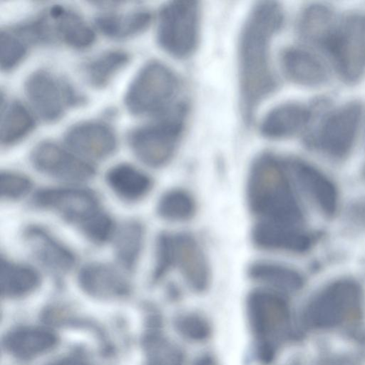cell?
<instances>
[{"mask_svg": "<svg viewBox=\"0 0 365 365\" xmlns=\"http://www.w3.org/2000/svg\"><path fill=\"white\" fill-rule=\"evenodd\" d=\"M281 5L272 1L255 4L239 37L237 48L240 109L249 123L259 105L278 86L271 62V43L284 22Z\"/></svg>", "mask_w": 365, "mask_h": 365, "instance_id": "1", "label": "cell"}, {"mask_svg": "<svg viewBox=\"0 0 365 365\" xmlns=\"http://www.w3.org/2000/svg\"><path fill=\"white\" fill-rule=\"evenodd\" d=\"M247 200L257 221L303 227L304 216L284 160L272 153L255 158L248 174Z\"/></svg>", "mask_w": 365, "mask_h": 365, "instance_id": "2", "label": "cell"}, {"mask_svg": "<svg viewBox=\"0 0 365 365\" xmlns=\"http://www.w3.org/2000/svg\"><path fill=\"white\" fill-rule=\"evenodd\" d=\"M179 79L165 64L150 61L138 71L127 88L124 103L137 116L164 115L178 103Z\"/></svg>", "mask_w": 365, "mask_h": 365, "instance_id": "3", "label": "cell"}, {"mask_svg": "<svg viewBox=\"0 0 365 365\" xmlns=\"http://www.w3.org/2000/svg\"><path fill=\"white\" fill-rule=\"evenodd\" d=\"M155 269L167 274L177 269L194 292H205L211 283L207 256L197 239L188 233H162L155 243Z\"/></svg>", "mask_w": 365, "mask_h": 365, "instance_id": "4", "label": "cell"}, {"mask_svg": "<svg viewBox=\"0 0 365 365\" xmlns=\"http://www.w3.org/2000/svg\"><path fill=\"white\" fill-rule=\"evenodd\" d=\"M363 118L360 102L351 101L324 114L317 125H309L304 141L310 148L332 160H341L351 152Z\"/></svg>", "mask_w": 365, "mask_h": 365, "instance_id": "5", "label": "cell"}, {"mask_svg": "<svg viewBox=\"0 0 365 365\" xmlns=\"http://www.w3.org/2000/svg\"><path fill=\"white\" fill-rule=\"evenodd\" d=\"M319 48L345 83L359 81L365 75V14L338 16Z\"/></svg>", "mask_w": 365, "mask_h": 365, "instance_id": "6", "label": "cell"}, {"mask_svg": "<svg viewBox=\"0 0 365 365\" xmlns=\"http://www.w3.org/2000/svg\"><path fill=\"white\" fill-rule=\"evenodd\" d=\"M186 115V105L180 102L155 122L130 131L128 142L135 157L153 168L169 163L182 138Z\"/></svg>", "mask_w": 365, "mask_h": 365, "instance_id": "7", "label": "cell"}, {"mask_svg": "<svg viewBox=\"0 0 365 365\" xmlns=\"http://www.w3.org/2000/svg\"><path fill=\"white\" fill-rule=\"evenodd\" d=\"M245 308L255 349L277 351L291 332V312L284 294L265 287L255 289L247 296Z\"/></svg>", "mask_w": 365, "mask_h": 365, "instance_id": "8", "label": "cell"}, {"mask_svg": "<svg viewBox=\"0 0 365 365\" xmlns=\"http://www.w3.org/2000/svg\"><path fill=\"white\" fill-rule=\"evenodd\" d=\"M363 304L362 290L350 278L336 279L315 294L305 306L302 320L310 328H331L358 317Z\"/></svg>", "mask_w": 365, "mask_h": 365, "instance_id": "9", "label": "cell"}, {"mask_svg": "<svg viewBox=\"0 0 365 365\" xmlns=\"http://www.w3.org/2000/svg\"><path fill=\"white\" fill-rule=\"evenodd\" d=\"M200 31V6L196 1H172L158 14L157 41L169 55L185 58L196 50Z\"/></svg>", "mask_w": 365, "mask_h": 365, "instance_id": "10", "label": "cell"}, {"mask_svg": "<svg viewBox=\"0 0 365 365\" xmlns=\"http://www.w3.org/2000/svg\"><path fill=\"white\" fill-rule=\"evenodd\" d=\"M26 97L37 115L45 122L53 123L68 108L80 106L86 98L68 81L47 70L34 71L24 83Z\"/></svg>", "mask_w": 365, "mask_h": 365, "instance_id": "11", "label": "cell"}, {"mask_svg": "<svg viewBox=\"0 0 365 365\" xmlns=\"http://www.w3.org/2000/svg\"><path fill=\"white\" fill-rule=\"evenodd\" d=\"M36 19L45 44L62 42L72 48L83 50L95 42L92 28L78 13L67 6H51Z\"/></svg>", "mask_w": 365, "mask_h": 365, "instance_id": "12", "label": "cell"}, {"mask_svg": "<svg viewBox=\"0 0 365 365\" xmlns=\"http://www.w3.org/2000/svg\"><path fill=\"white\" fill-rule=\"evenodd\" d=\"M31 161L40 173L67 182H85L96 174L90 162L52 141L38 143L31 151Z\"/></svg>", "mask_w": 365, "mask_h": 365, "instance_id": "13", "label": "cell"}, {"mask_svg": "<svg viewBox=\"0 0 365 365\" xmlns=\"http://www.w3.org/2000/svg\"><path fill=\"white\" fill-rule=\"evenodd\" d=\"M99 202L93 192L74 187L43 188L32 199L34 207L54 212L78 227L101 210Z\"/></svg>", "mask_w": 365, "mask_h": 365, "instance_id": "14", "label": "cell"}, {"mask_svg": "<svg viewBox=\"0 0 365 365\" xmlns=\"http://www.w3.org/2000/svg\"><path fill=\"white\" fill-rule=\"evenodd\" d=\"M289 177L314 205L326 217H332L338 208L339 194L332 180L321 170L304 160H284Z\"/></svg>", "mask_w": 365, "mask_h": 365, "instance_id": "15", "label": "cell"}, {"mask_svg": "<svg viewBox=\"0 0 365 365\" xmlns=\"http://www.w3.org/2000/svg\"><path fill=\"white\" fill-rule=\"evenodd\" d=\"M64 140L71 151L87 160L106 159L118 145L113 129L99 120L82 121L72 125L66 132Z\"/></svg>", "mask_w": 365, "mask_h": 365, "instance_id": "16", "label": "cell"}, {"mask_svg": "<svg viewBox=\"0 0 365 365\" xmlns=\"http://www.w3.org/2000/svg\"><path fill=\"white\" fill-rule=\"evenodd\" d=\"M252 240L260 249L303 253L310 250L316 237L303 227H289L257 221L251 233Z\"/></svg>", "mask_w": 365, "mask_h": 365, "instance_id": "17", "label": "cell"}, {"mask_svg": "<svg viewBox=\"0 0 365 365\" xmlns=\"http://www.w3.org/2000/svg\"><path fill=\"white\" fill-rule=\"evenodd\" d=\"M280 64L287 78L302 86L319 87L325 84L329 78L325 63L307 48H286L281 53Z\"/></svg>", "mask_w": 365, "mask_h": 365, "instance_id": "18", "label": "cell"}, {"mask_svg": "<svg viewBox=\"0 0 365 365\" xmlns=\"http://www.w3.org/2000/svg\"><path fill=\"white\" fill-rule=\"evenodd\" d=\"M313 106L289 102L270 110L260 124L263 136L281 140L305 132L313 116Z\"/></svg>", "mask_w": 365, "mask_h": 365, "instance_id": "19", "label": "cell"}, {"mask_svg": "<svg viewBox=\"0 0 365 365\" xmlns=\"http://www.w3.org/2000/svg\"><path fill=\"white\" fill-rule=\"evenodd\" d=\"M78 282L85 292L100 299L123 297L130 290V284L123 274L103 262H91L83 266L78 272Z\"/></svg>", "mask_w": 365, "mask_h": 365, "instance_id": "20", "label": "cell"}, {"mask_svg": "<svg viewBox=\"0 0 365 365\" xmlns=\"http://www.w3.org/2000/svg\"><path fill=\"white\" fill-rule=\"evenodd\" d=\"M24 237L34 256L50 270L64 274L74 266L73 252L46 230L30 226L26 229Z\"/></svg>", "mask_w": 365, "mask_h": 365, "instance_id": "21", "label": "cell"}, {"mask_svg": "<svg viewBox=\"0 0 365 365\" xmlns=\"http://www.w3.org/2000/svg\"><path fill=\"white\" fill-rule=\"evenodd\" d=\"M109 188L120 200L135 202L148 195L152 190V178L141 170L128 163L117 164L106 174Z\"/></svg>", "mask_w": 365, "mask_h": 365, "instance_id": "22", "label": "cell"}, {"mask_svg": "<svg viewBox=\"0 0 365 365\" xmlns=\"http://www.w3.org/2000/svg\"><path fill=\"white\" fill-rule=\"evenodd\" d=\"M56 335L44 328L24 327L7 333L3 344L6 350L16 358L28 359L47 352L56 344Z\"/></svg>", "mask_w": 365, "mask_h": 365, "instance_id": "23", "label": "cell"}, {"mask_svg": "<svg viewBox=\"0 0 365 365\" xmlns=\"http://www.w3.org/2000/svg\"><path fill=\"white\" fill-rule=\"evenodd\" d=\"M248 275L265 288L282 294L294 293L304 285V277L297 269L277 262L259 261L248 269Z\"/></svg>", "mask_w": 365, "mask_h": 365, "instance_id": "24", "label": "cell"}, {"mask_svg": "<svg viewBox=\"0 0 365 365\" xmlns=\"http://www.w3.org/2000/svg\"><path fill=\"white\" fill-rule=\"evenodd\" d=\"M151 20L150 11L135 9L127 13H102L96 18L95 24L106 36L123 40L143 33L148 29Z\"/></svg>", "mask_w": 365, "mask_h": 365, "instance_id": "25", "label": "cell"}, {"mask_svg": "<svg viewBox=\"0 0 365 365\" xmlns=\"http://www.w3.org/2000/svg\"><path fill=\"white\" fill-rule=\"evenodd\" d=\"M338 15L330 6L314 3L304 7L297 21V32L307 44L319 47L336 22Z\"/></svg>", "mask_w": 365, "mask_h": 365, "instance_id": "26", "label": "cell"}, {"mask_svg": "<svg viewBox=\"0 0 365 365\" xmlns=\"http://www.w3.org/2000/svg\"><path fill=\"white\" fill-rule=\"evenodd\" d=\"M41 276L34 267L1 257L0 287L3 297L19 298L33 292Z\"/></svg>", "mask_w": 365, "mask_h": 365, "instance_id": "27", "label": "cell"}, {"mask_svg": "<svg viewBox=\"0 0 365 365\" xmlns=\"http://www.w3.org/2000/svg\"><path fill=\"white\" fill-rule=\"evenodd\" d=\"M130 59V55L125 51L108 50L84 63L82 72L89 85L98 89L103 88L126 66Z\"/></svg>", "mask_w": 365, "mask_h": 365, "instance_id": "28", "label": "cell"}, {"mask_svg": "<svg viewBox=\"0 0 365 365\" xmlns=\"http://www.w3.org/2000/svg\"><path fill=\"white\" fill-rule=\"evenodd\" d=\"M35 120L29 110L14 101L1 106L0 141L2 146L16 144L34 129Z\"/></svg>", "mask_w": 365, "mask_h": 365, "instance_id": "29", "label": "cell"}, {"mask_svg": "<svg viewBox=\"0 0 365 365\" xmlns=\"http://www.w3.org/2000/svg\"><path fill=\"white\" fill-rule=\"evenodd\" d=\"M144 365H185V356L181 347L155 327L143 339Z\"/></svg>", "mask_w": 365, "mask_h": 365, "instance_id": "30", "label": "cell"}, {"mask_svg": "<svg viewBox=\"0 0 365 365\" xmlns=\"http://www.w3.org/2000/svg\"><path fill=\"white\" fill-rule=\"evenodd\" d=\"M145 230L135 220L124 223L117 232L115 253L119 264L128 271L133 270L140 258L144 243Z\"/></svg>", "mask_w": 365, "mask_h": 365, "instance_id": "31", "label": "cell"}, {"mask_svg": "<svg viewBox=\"0 0 365 365\" xmlns=\"http://www.w3.org/2000/svg\"><path fill=\"white\" fill-rule=\"evenodd\" d=\"M157 213L170 222H185L196 213L197 205L193 196L185 190L174 188L165 192L159 199Z\"/></svg>", "mask_w": 365, "mask_h": 365, "instance_id": "32", "label": "cell"}, {"mask_svg": "<svg viewBox=\"0 0 365 365\" xmlns=\"http://www.w3.org/2000/svg\"><path fill=\"white\" fill-rule=\"evenodd\" d=\"M175 331L184 339L194 343L207 341L212 334V326L208 319L195 312L177 314L173 321Z\"/></svg>", "mask_w": 365, "mask_h": 365, "instance_id": "33", "label": "cell"}, {"mask_svg": "<svg viewBox=\"0 0 365 365\" xmlns=\"http://www.w3.org/2000/svg\"><path fill=\"white\" fill-rule=\"evenodd\" d=\"M29 43L12 28L0 32V67L4 72L16 68L26 56Z\"/></svg>", "mask_w": 365, "mask_h": 365, "instance_id": "34", "label": "cell"}, {"mask_svg": "<svg viewBox=\"0 0 365 365\" xmlns=\"http://www.w3.org/2000/svg\"><path fill=\"white\" fill-rule=\"evenodd\" d=\"M79 228L88 240L96 245L108 241L115 231L113 219L102 210L83 222Z\"/></svg>", "mask_w": 365, "mask_h": 365, "instance_id": "35", "label": "cell"}, {"mask_svg": "<svg viewBox=\"0 0 365 365\" xmlns=\"http://www.w3.org/2000/svg\"><path fill=\"white\" fill-rule=\"evenodd\" d=\"M32 188L29 177L13 171H4L0 174L1 197L6 200H16L26 196Z\"/></svg>", "mask_w": 365, "mask_h": 365, "instance_id": "36", "label": "cell"}, {"mask_svg": "<svg viewBox=\"0 0 365 365\" xmlns=\"http://www.w3.org/2000/svg\"><path fill=\"white\" fill-rule=\"evenodd\" d=\"M346 215L352 225L365 228V198L352 202L347 208Z\"/></svg>", "mask_w": 365, "mask_h": 365, "instance_id": "37", "label": "cell"}, {"mask_svg": "<svg viewBox=\"0 0 365 365\" xmlns=\"http://www.w3.org/2000/svg\"><path fill=\"white\" fill-rule=\"evenodd\" d=\"M48 365H87L83 360L76 357H65L58 359Z\"/></svg>", "mask_w": 365, "mask_h": 365, "instance_id": "38", "label": "cell"}, {"mask_svg": "<svg viewBox=\"0 0 365 365\" xmlns=\"http://www.w3.org/2000/svg\"><path fill=\"white\" fill-rule=\"evenodd\" d=\"M363 169H364V171H363L364 172V175L365 177V161H364V168Z\"/></svg>", "mask_w": 365, "mask_h": 365, "instance_id": "39", "label": "cell"}]
</instances>
